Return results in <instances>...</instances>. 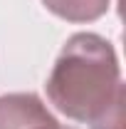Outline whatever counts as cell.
Returning <instances> with one entry per match:
<instances>
[{
    "label": "cell",
    "instance_id": "obj_1",
    "mask_svg": "<svg viewBox=\"0 0 126 129\" xmlns=\"http://www.w3.org/2000/svg\"><path fill=\"white\" fill-rule=\"evenodd\" d=\"M49 102L89 129H124V84L119 57L106 37L77 32L64 42L47 77Z\"/></svg>",
    "mask_w": 126,
    "mask_h": 129
},
{
    "label": "cell",
    "instance_id": "obj_2",
    "mask_svg": "<svg viewBox=\"0 0 126 129\" xmlns=\"http://www.w3.org/2000/svg\"><path fill=\"white\" fill-rule=\"evenodd\" d=\"M0 129H72L62 127L32 92L0 94Z\"/></svg>",
    "mask_w": 126,
    "mask_h": 129
},
{
    "label": "cell",
    "instance_id": "obj_3",
    "mask_svg": "<svg viewBox=\"0 0 126 129\" xmlns=\"http://www.w3.org/2000/svg\"><path fill=\"white\" fill-rule=\"evenodd\" d=\"M52 15L67 22H94L106 15L111 0H42Z\"/></svg>",
    "mask_w": 126,
    "mask_h": 129
}]
</instances>
